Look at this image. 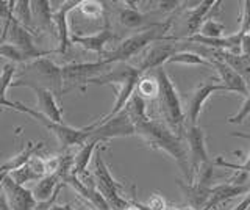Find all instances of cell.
<instances>
[{"instance_id":"6da1fadb","label":"cell","mask_w":250,"mask_h":210,"mask_svg":"<svg viewBox=\"0 0 250 210\" xmlns=\"http://www.w3.org/2000/svg\"><path fill=\"white\" fill-rule=\"evenodd\" d=\"M136 135L144 140L152 149L163 151L175 160L178 168L182 169L186 182H191V169H189V157H188V147L183 143V137L174 134L166 124L161 121L148 119L136 126Z\"/></svg>"},{"instance_id":"7a4b0ae2","label":"cell","mask_w":250,"mask_h":210,"mask_svg":"<svg viewBox=\"0 0 250 210\" xmlns=\"http://www.w3.org/2000/svg\"><path fill=\"white\" fill-rule=\"evenodd\" d=\"M23 87V88H44L52 91L58 99L64 94L62 93V75L61 66L53 63L47 57L38 58L30 63L22 65L21 71L16 72L14 82L11 88Z\"/></svg>"},{"instance_id":"3957f363","label":"cell","mask_w":250,"mask_h":210,"mask_svg":"<svg viewBox=\"0 0 250 210\" xmlns=\"http://www.w3.org/2000/svg\"><path fill=\"white\" fill-rule=\"evenodd\" d=\"M170 28V21L166 22H153V24L147 25L143 32H138L135 35L128 36L127 40H124L114 50L105 52V55L100 60H104L108 65H116V63H127L130 58L138 55L139 52L147 49L148 46L158 41H167V40H175L167 35Z\"/></svg>"},{"instance_id":"277c9868","label":"cell","mask_w":250,"mask_h":210,"mask_svg":"<svg viewBox=\"0 0 250 210\" xmlns=\"http://www.w3.org/2000/svg\"><path fill=\"white\" fill-rule=\"evenodd\" d=\"M153 75L158 82V104L160 112L164 119V124L174 132V134L183 137L186 129V116L183 112L182 99H180L175 85L172 83L169 74L163 66L155 69Z\"/></svg>"},{"instance_id":"5b68a950","label":"cell","mask_w":250,"mask_h":210,"mask_svg":"<svg viewBox=\"0 0 250 210\" xmlns=\"http://www.w3.org/2000/svg\"><path fill=\"white\" fill-rule=\"evenodd\" d=\"M92 160H94L92 177H94V184H96V188L106 199L111 210H125L130 206V201L125 199L121 194L122 185L109 173V168L105 163L104 157H102V147H99L96 151Z\"/></svg>"},{"instance_id":"8992f818","label":"cell","mask_w":250,"mask_h":210,"mask_svg":"<svg viewBox=\"0 0 250 210\" xmlns=\"http://www.w3.org/2000/svg\"><path fill=\"white\" fill-rule=\"evenodd\" d=\"M18 112L31 116V118L36 119L39 124H42L47 130H50L52 134L57 137L58 143L61 144L62 149H66V147H72V146H80L82 147L84 143L89 141V130L86 127L77 129V127H72V126H67L66 122H61V124L53 122L50 119H47L45 116H42L39 112H36L35 108H28L22 102H18Z\"/></svg>"},{"instance_id":"52a82bcc","label":"cell","mask_w":250,"mask_h":210,"mask_svg":"<svg viewBox=\"0 0 250 210\" xmlns=\"http://www.w3.org/2000/svg\"><path fill=\"white\" fill-rule=\"evenodd\" d=\"M89 130V140L99 143H106L113 138H124V137H133L136 135V127L131 122L128 113L122 110L113 116L111 119L100 124H89L86 126Z\"/></svg>"},{"instance_id":"ba28073f","label":"cell","mask_w":250,"mask_h":210,"mask_svg":"<svg viewBox=\"0 0 250 210\" xmlns=\"http://www.w3.org/2000/svg\"><path fill=\"white\" fill-rule=\"evenodd\" d=\"M111 65L105 63L104 60L92 61V63H72L61 66V75H62V93L70 91L75 87H80L84 90L91 79L105 74Z\"/></svg>"},{"instance_id":"9c48e42d","label":"cell","mask_w":250,"mask_h":210,"mask_svg":"<svg viewBox=\"0 0 250 210\" xmlns=\"http://www.w3.org/2000/svg\"><path fill=\"white\" fill-rule=\"evenodd\" d=\"M3 41H6L8 44L16 46V47L21 49L22 52H25L31 61L38 60V58L49 57L50 53L55 52V50H41V49H38L31 33L28 32L27 28H23L13 16H11L10 21L5 22V28H3L2 38H0V44H2Z\"/></svg>"},{"instance_id":"30bf717a","label":"cell","mask_w":250,"mask_h":210,"mask_svg":"<svg viewBox=\"0 0 250 210\" xmlns=\"http://www.w3.org/2000/svg\"><path fill=\"white\" fill-rule=\"evenodd\" d=\"M185 141L188 147V157H189V169H191V181L197 174V171L213 163L208 155L205 132L200 126H186L185 129Z\"/></svg>"},{"instance_id":"8fae6325","label":"cell","mask_w":250,"mask_h":210,"mask_svg":"<svg viewBox=\"0 0 250 210\" xmlns=\"http://www.w3.org/2000/svg\"><path fill=\"white\" fill-rule=\"evenodd\" d=\"M227 93V90L219 83L217 79H209L207 82H202L200 85L195 87V90L191 93L189 100H188L186 107V126H199V116L202 113V108L205 105L207 100L214 94V93Z\"/></svg>"},{"instance_id":"7c38bea8","label":"cell","mask_w":250,"mask_h":210,"mask_svg":"<svg viewBox=\"0 0 250 210\" xmlns=\"http://www.w3.org/2000/svg\"><path fill=\"white\" fill-rule=\"evenodd\" d=\"M177 53V44L175 40H167V41H158L153 43L152 46H148L144 58L141 60L139 66H136L139 69L141 74H147L148 71H155V69L161 68L164 63H167V60Z\"/></svg>"},{"instance_id":"4fadbf2b","label":"cell","mask_w":250,"mask_h":210,"mask_svg":"<svg viewBox=\"0 0 250 210\" xmlns=\"http://www.w3.org/2000/svg\"><path fill=\"white\" fill-rule=\"evenodd\" d=\"M82 0H69V2H62L61 6L53 10V27L57 30V38H58V49L55 52L61 53V55H64V53L69 50L70 47V30H69V13L78 8V5H80Z\"/></svg>"},{"instance_id":"5bb4252c","label":"cell","mask_w":250,"mask_h":210,"mask_svg":"<svg viewBox=\"0 0 250 210\" xmlns=\"http://www.w3.org/2000/svg\"><path fill=\"white\" fill-rule=\"evenodd\" d=\"M2 193L11 210H35L38 204L31 190L25 188L23 185L16 184L8 174L3 177Z\"/></svg>"},{"instance_id":"9a60e30c","label":"cell","mask_w":250,"mask_h":210,"mask_svg":"<svg viewBox=\"0 0 250 210\" xmlns=\"http://www.w3.org/2000/svg\"><path fill=\"white\" fill-rule=\"evenodd\" d=\"M208 61L211 68L216 69L219 83L227 90V93H238V94L247 96V83L233 68H230L221 58H209Z\"/></svg>"},{"instance_id":"2e32d148","label":"cell","mask_w":250,"mask_h":210,"mask_svg":"<svg viewBox=\"0 0 250 210\" xmlns=\"http://www.w3.org/2000/svg\"><path fill=\"white\" fill-rule=\"evenodd\" d=\"M114 38V33L109 24L106 22V25L100 30V32L94 33V35H70V43L72 44H77L83 47L84 50H89V52H94L97 53V55L104 57L105 55V47L106 44L111 41Z\"/></svg>"},{"instance_id":"e0dca14e","label":"cell","mask_w":250,"mask_h":210,"mask_svg":"<svg viewBox=\"0 0 250 210\" xmlns=\"http://www.w3.org/2000/svg\"><path fill=\"white\" fill-rule=\"evenodd\" d=\"M249 191H250V185H233L229 182L214 185L211 187L209 198L202 210H214L217 206L225 204L227 201L241 196V194H247Z\"/></svg>"},{"instance_id":"ac0fdd59","label":"cell","mask_w":250,"mask_h":210,"mask_svg":"<svg viewBox=\"0 0 250 210\" xmlns=\"http://www.w3.org/2000/svg\"><path fill=\"white\" fill-rule=\"evenodd\" d=\"M31 91L36 96V112H39L47 119L53 122H64L62 119V110L61 105L58 104V97L53 94L52 91L44 88H31Z\"/></svg>"},{"instance_id":"d6986e66","label":"cell","mask_w":250,"mask_h":210,"mask_svg":"<svg viewBox=\"0 0 250 210\" xmlns=\"http://www.w3.org/2000/svg\"><path fill=\"white\" fill-rule=\"evenodd\" d=\"M177 185L180 187V190L185 194V198L189 202V206L195 210H202L203 206L207 204V201L209 198L211 185L199 184V182H183L182 179H177Z\"/></svg>"},{"instance_id":"ffe728a7","label":"cell","mask_w":250,"mask_h":210,"mask_svg":"<svg viewBox=\"0 0 250 210\" xmlns=\"http://www.w3.org/2000/svg\"><path fill=\"white\" fill-rule=\"evenodd\" d=\"M62 187H66V184L57 174H47L36 182V185L31 188V193H33L36 202H47L53 196H57Z\"/></svg>"},{"instance_id":"44dd1931","label":"cell","mask_w":250,"mask_h":210,"mask_svg":"<svg viewBox=\"0 0 250 210\" xmlns=\"http://www.w3.org/2000/svg\"><path fill=\"white\" fill-rule=\"evenodd\" d=\"M41 147H42V143H28L18 155H13L11 159L0 163V171H2V174H10L11 171H16L22 166H25L30 162V159L35 155V152L38 149H41Z\"/></svg>"},{"instance_id":"7402d4cb","label":"cell","mask_w":250,"mask_h":210,"mask_svg":"<svg viewBox=\"0 0 250 210\" xmlns=\"http://www.w3.org/2000/svg\"><path fill=\"white\" fill-rule=\"evenodd\" d=\"M49 0H35L31 2V14H33V24L39 30H52L53 27V8Z\"/></svg>"},{"instance_id":"603a6c76","label":"cell","mask_w":250,"mask_h":210,"mask_svg":"<svg viewBox=\"0 0 250 210\" xmlns=\"http://www.w3.org/2000/svg\"><path fill=\"white\" fill-rule=\"evenodd\" d=\"M99 146H100L99 141L89 140L88 143H84L80 149H78V152L74 155V176L80 177L88 173V166L91 160L94 159V154L99 149Z\"/></svg>"},{"instance_id":"cb8c5ba5","label":"cell","mask_w":250,"mask_h":210,"mask_svg":"<svg viewBox=\"0 0 250 210\" xmlns=\"http://www.w3.org/2000/svg\"><path fill=\"white\" fill-rule=\"evenodd\" d=\"M16 72H18L16 65L13 63L3 65L2 72H0V108H11V110L18 112V102H11V100L6 99V93L11 88Z\"/></svg>"},{"instance_id":"d4e9b609","label":"cell","mask_w":250,"mask_h":210,"mask_svg":"<svg viewBox=\"0 0 250 210\" xmlns=\"http://www.w3.org/2000/svg\"><path fill=\"white\" fill-rule=\"evenodd\" d=\"M217 2H208V0H205V2H202L199 3L195 8H192L189 13H188V16H186V28H188V32H189L192 35H195V32H199V28L200 25L208 19V14L209 11L214 8Z\"/></svg>"},{"instance_id":"484cf974","label":"cell","mask_w":250,"mask_h":210,"mask_svg":"<svg viewBox=\"0 0 250 210\" xmlns=\"http://www.w3.org/2000/svg\"><path fill=\"white\" fill-rule=\"evenodd\" d=\"M127 5L130 6H124V8L119 10V13H117V19H119V22L127 28H139L147 24V19L148 16L144 13H141L138 10V6H135V3L131 2H125Z\"/></svg>"},{"instance_id":"4316f807","label":"cell","mask_w":250,"mask_h":210,"mask_svg":"<svg viewBox=\"0 0 250 210\" xmlns=\"http://www.w3.org/2000/svg\"><path fill=\"white\" fill-rule=\"evenodd\" d=\"M124 110L128 113L131 122L135 124V127L150 119V116L147 115V100H144L139 94H136V91H135V94L131 96V99L128 100V104Z\"/></svg>"},{"instance_id":"83f0119b","label":"cell","mask_w":250,"mask_h":210,"mask_svg":"<svg viewBox=\"0 0 250 210\" xmlns=\"http://www.w3.org/2000/svg\"><path fill=\"white\" fill-rule=\"evenodd\" d=\"M13 18L19 22V24L27 28L28 32L33 28V14H31V2L28 0H18L14 2Z\"/></svg>"},{"instance_id":"f1b7e54d","label":"cell","mask_w":250,"mask_h":210,"mask_svg":"<svg viewBox=\"0 0 250 210\" xmlns=\"http://www.w3.org/2000/svg\"><path fill=\"white\" fill-rule=\"evenodd\" d=\"M167 63H175V65H186V66H209V61L203 58L200 53H195L191 50H185V52H177L174 53Z\"/></svg>"},{"instance_id":"f546056e","label":"cell","mask_w":250,"mask_h":210,"mask_svg":"<svg viewBox=\"0 0 250 210\" xmlns=\"http://www.w3.org/2000/svg\"><path fill=\"white\" fill-rule=\"evenodd\" d=\"M158 82H156L155 75L144 74L136 85V94H139L144 100L158 97Z\"/></svg>"},{"instance_id":"4dcf8cb0","label":"cell","mask_w":250,"mask_h":210,"mask_svg":"<svg viewBox=\"0 0 250 210\" xmlns=\"http://www.w3.org/2000/svg\"><path fill=\"white\" fill-rule=\"evenodd\" d=\"M0 57L10 60V63L13 65H25L31 61L25 52H22L21 49L16 47V46L8 44V43L0 44Z\"/></svg>"},{"instance_id":"1f68e13d","label":"cell","mask_w":250,"mask_h":210,"mask_svg":"<svg viewBox=\"0 0 250 210\" xmlns=\"http://www.w3.org/2000/svg\"><path fill=\"white\" fill-rule=\"evenodd\" d=\"M10 176L13 181L16 182V184H19V185H23V184H27V182H38V181H41V176H39L36 171L31 168L28 163L25 166H22V168H19V169H16V171H11Z\"/></svg>"},{"instance_id":"d6a6232c","label":"cell","mask_w":250,"mask_h":210,"mask_svg":"<svg viewBox=\"0 0 250 210\" xmlns=\"http://www.w3.org/2000/svg\"><path fill=\"white\" fill-rule=\"evenodd\" d=\"M225 32V25L213 18H208L199 28V35L205 38H222Z\"/></svg>"},{"instance_id":"836d02e7","label":"cell","mask_w":250,"mask_h":210,"mask_svg":"<svg viewBox=\"0 0 250 210\" xmlns=\"http://www.w3.org/2000/svg\"><path fill=\"white\" fill-rule=\"evenodd\" d=\"M78 10L83 13V16L89 19H100L104 16V3L97 0H82Z\"/></svg>"},{"instance_id":"e575fe53","label":"cell","mask_w":250,"mask_h":210,"mask_svg":"<svg viewBox=\"0 0 250 210\" xmlns=\"http://www.w3.org/2000/svg\"><path fill=\"white\" fill-rule=\"evenodd\" d=\"M250 115V83H247V96H246V100L242 102L241 108L238 110L236 115H233V116H229V121L230 124H242L246 119H247V116Z\"/></svg>"},{"instance_id":"d590c367","label":"cell","mask_w":250,"mask_h":210,"mask_svg":"<svg viewBox=\"0 0 250 210\" xmlns=\"http://www.w3.org/2000/svg\"><path fill=\"white\" fill-rule=\"evenodd\" d=\"M241 35H246L250 32V0L242 2V13L239 16V30Z\"/></svg>"},{"instance_id":"8d00e7d4","label":"cell","mask_w":250,"mask_h":210,"mask_svg":"<svg viewBox=\"0 0 250 210\" xmlns=\"http://www.w3.org/2000/svg\"><path fill=\"white\" fill-rule=\"evenodd\" d=\"M14 2L16 0H11V2H3L0 0V19L8 22L13 16V10H14Z\"/></svg>"},{"instance_id":"74e56055","label":"cell","mask_w":250,"mask_h":210,"mask_svg":"<svg viewBox=\"0 0 250 210\" xmlns=\"http://www.w3.org/2000/svg\"><path fill=\"white\" fill-rule=\"evenodd\" d=\"M57 198H58V194H57V196H53L50 201H47V202H38L35 210H67V204L66 206L55 204Z\"/></svg>"},{"instance_id":"f35d334b","label":"cell","mask_w":250,"mask_h":210,"mask_svg":"<svg viewBox=\"0 0 250 210\" xmlns=\"http://www.w3.org/2000/svg\"><path fill=\"white\" fill-rule=\"evenodd\" d=\"M239 53L244 57H250V33L242 35L241 38V46H239Z\"/></svg>"},{"instance_id":"ab89813d","label":"cell","mask_w":250,"mask_h":210,"mask_svg":"<svg viewBox=\"0 0 250 210\" xmlns=\"http://www.w3.org/2000/svg\"><path fill=\"white\" fill-rule=\"evenodd\" d=\"M178 5H182L180 2H158V10L164 11V13H169V11H174Z\"/></svg>"},{"instance_id":"60d3db41","label":"cell","mask_w":250,"mask_h":210,"mask_svg":"<svg viewBox=\"0 0 250 210\" xmlns=\"http://www.w3.org/2000/svg\"><path fill=\"white\" fill-rule=\"evenodd\" d=\"M249 207H250V191L246 194L244 199H242L236 207H233L231 210H249Z\"/></svg>"},{"instance_id":"b9f144b4","label":"cell","mask_w":250,"mask_h":210,"mask_svg":"<svg viewBox=\"0 0 250 210\" xmlns=\"http://www.w3.org/2000/svg\"><path fill=\"white\" fill-rule=\"evenodd\" d=\"M0 210H11L10 206H8L5 196H3V193H0Z\"/></svg>"},{"instance_id":"7bdbcfd3","label":"cell","mask_w":250,"mask_h":210,"mask_svg":"<svg viewBox=\"0 0 250 210\" xmlns=\"http://www.w3.org/2000/svg\"><path fill=\"white\" fill-rule=\"evenodd\" d=\"M231 137H236V138H244V140H250V134H244V132H234V134H231Z\"/></svg>"},{"instance_id":"ee69618b","label":"cell","mask_w":250,"mask_h":210,"mask_svg":"<svg viewBox=\"0 0 250 210\" xmlns=\"http://www.w3.org/2000/svg\"><path fill=\"white\" fill-rule=\"evenodd\" d=\"M125 210H139V209H138V207H135V206H133L131 202H130V206H128L127 209H125Z\"/></svg>"},{"instance_id":"f6af8a7d","label":"cell","mask_w":250,"mask_h":210,"mask_svg":"<svg viewBox=\"0 0 250 210\" xmlns=\"http://www.w3.org/2000/svg\"><path fill=\"white\" fill-rule=\"evenodd\" d=\"M5 176H6V174H5ZM5 176H0V190H2V182H3V177H5Z\"/></svg>"},{"instance_id":"bcb514c9","label":"cell","mask_w":250,"mask_h":210,"mask_svg":"<svg viewBox=\"0 0 250 210\" xmlns=\"http://www.w3.org/2000/svg\"><path fill=\"white\" fill-rule=\"evenodd\" d=\"M67 210H75V209H74L72 206H70V204H67Z\"/></svg>"},{"instance_id":"7dc6e473","label":"cell","mask_w":250,"mask_h":210,"mask_svg":"<svg viewBox=\"0 0 250 210\" xmlns=\"http://www.w3.org/2000/svg\"><path fill=\"white\" fill-rule=\"evenodd\" d=\"M249 33H250V32H249Z\"/></svg>"}]
</instances>
